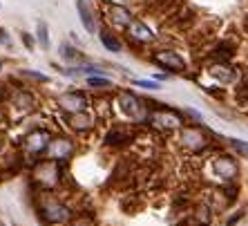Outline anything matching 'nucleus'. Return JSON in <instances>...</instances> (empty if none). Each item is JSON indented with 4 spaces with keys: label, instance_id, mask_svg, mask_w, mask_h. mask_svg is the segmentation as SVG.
Here are the masks:
<instances>
[{
    "label": "nucleus",
    "instance_id": "nucleus-1",
    "mask_svg": "<svg viewBox=\"0 0 248 226\" xmlns=\"http://www.w3.org/2000/svg\"><path fill=\"white\" fill-rule=\"evenodd\" d=\"M41 213H43V217H45L49 224H58V222H65L69 217V210L65 209L63 204H58L56 199H49V202L43 204Z\"/></svg>",
    "mask_w": 248,
    "mask_h": 226
},
{
    "label": "nucleus",
    "instance_id": "nucleus-2",
    "mask_svg": "<svg viewBox=\"0 0 248 226\" xmlns=\"http://www.w3.org/2000/svg\"><path fill=\"white\" fill-rule=\"evenodd\" d=\"M155 63H159L161 67H166V70H172V72H184L186 70L184 58H181L177 52H159L155 56Z\"/></svg>",
    "mask_w": 248,
    "mask_h": 226
},
{
    "label": "nucleus",
    "instance_id": "nucleus-3",
    "mask_svg": "<svg viewBox=\"0 0 248 226\" xmlns=\"http://www.w3.org/2000/svg\"><path fill=\"white\" fill-rule=\"evenodd\" d=\"M58 105L63 108L65 112H83L85 110V97L83 94H76V92H67V94H61L58 97Z\"/></svg>",
    "mask_w": 248,
    "mask_h": 226
},
{
    "label": "nucleus",
    "instance_id": "nucleus-4",
    "mask_svg": "<svg viewBox=\"0 0 248 226\" xmlns=\"http://www.w3.org/2000/svg\"><path fill=\"white\" fill-rule=\"evenodd\" d=\"M119 103H121V108L132 116V119H141V116H143V103H141L134 94L123 92L121 97H119Z\"/></svg>",
    "mask_w": 248,
    "mask_h": 226
},
{
    "label": "nucleus",
    "instance_id": "nucleus-5",
    "mask_svg": "<svg viewBox=\"0 0 248 226\" xmlns=\"http://www.w3.org/2000/svg\"><path fill=\"white\" fill-rule=\"evenodd\" d=\"M127 34L137 43H150L152 38H155V36H152V29L145 23H141V20H132V23L127 25Z\"/></svg>",
    "mask_w": 248,
    "mask_h": 226
},
{
    "label": "nucleus",
    "instance_id": "nucleus-6",
    "mask_svg": "<svg viewBox=\"0 0 248 226\" xmlns=\"http://www.w3.org/2000/svg\"><path fill=\"white\" fill-rule=\"evenodd\" d=\"M152 123L159 128H179L181 126V116L177 114V112H170V110H161L156 112L155 116H152Z\"/></svg>",
    "mask_w": 248,
    "mask_h": 226
},
{
    "label": "nucleus",
    "instance_id": "nucleus-7",
    "mask_svg": "<svg viewBox=\"0 0 248 226\" xmlns=\"http://www.w3.org/2000/svg\"><path fill=\"white\" fill-rule=\"evenodd\" d=\"M108 14H110V20H112L114 25L127 27V25L132 23V14L127 12L125 7H121V5H112L110 9H108Z\"/></svg>",
    "mask_w": 248,
    "mask_h": 226
},
{
    "label": "nucleus",
    "instance_id": "nucleus-8",
    "mask_svg": "<svg viewBox=\"0 0 248 226\" xmlns=\"http://www.w3.org/2000/svg\"><path fill=\"white\" fill-rule=\"evenodd\" d=\"M215 170H217L224 179H232L237 175V166L231 159H217V161H215Z\"/></svg>",
    "mask_w": 248,
    "mask_h": 226
},
{
    "label": "nucleus",
    "instance_id": "nucleus-9",
    "mask_svg": "<svg viewBox=\"0 0 248 226\" xmlns=\"http://www.w3.org/2000/svg\"><path fill=\"white\" fill-rule=\"evenodd\" d=\"M76 7H78V14H81V20H83V25H85V29L90 34H94V20H92L90 9L85 7V2H83V0H76Z\"/></svg>",
    "mask_w": 248,
    "mask_h": 226
},
{
    "label": "nucleus",
    "instance_id": "nucleus-10",
    "mask_svg": "<svg viewBox=\"0 0 248 226\" xmlns=\"http://www.w3.org/2000/svg\"><path fill=\"white\" fill-rule=\"evenodd\" d=\"M210 74L215 76V79H221L224 83H228V81H232L235 79V70L232 67H226V65H215L213 70H210Z\"/></svg>",
    "mask_w": 248,
    "mask_h": 226
},
{
    "label": "nucleus",
    "instance_id": "nucleus-11",
    "mask_svg": "<svg viewBox=\"0 0 248 226\" xmlns=\"http://www.w3.org/2000/svg\"><path fill=\"white\" fill-rule=\"evenodd\" d=\"M27 144H29V148L34 152H38V150H43L47 145V134L45 132H34L31 137L27 139Z\"/></svg>",
    "mask_w": 248,
    "mask_h": 226
},
{
    "label": "nucleus",
    "instance_id": "nucleus-12",
    "mask_svg": "<svg viewBox=\"0 0 248 226\" xmlns=\"http://www.w3.org/2000/svg\"><path fill=\"white\" fill-rule=\"evenodd\" d=\"M101 43H103L105 49H110V52H119V49H121L119 41H116V38L110 34V32H108V29H101Z\"/></svg>",
    "mask_w": 248,
    "mask_h": 226
},
{
    "label": "nucleus",
    "instance_id": "nucleus-13",
    "mask_svg": "<svg viewBox=\"0 0 248 226\" xmlns=\"http://www.w3.org/2000/svg\"><path fill=\"white\" fill-rule=\"evenodd\" d=\"M127 134H123V132H119V130H114V132H110L108 134V145H123V144H127Z\"/></svg>",
    "mask_w": 248,
    "mask_h": 226
},
{
    "label": "nucleus",
    "instance_id": "nucleus-14",
    "mask_svg": "<svg viewBox=\"0 0 248 226\" xmlns=\"http://www.w3.org/2000/svg\"><path fill=\"white\" fill-rule=\"evenodd\" d=\"M69 121L74 123V128H78V130H85V128L90 126V119H87V116H83V112H78V116H72Z\"/></svg>",
    "mask_w": 248,
    "mask_h": 226
},
{
    "label": "nucleus",
    "instance_id": "nucleus-15",
    "mask_svg": "<svg viewBox=\"0 0 248 226\" xmlns=\"http://www.w3.org/2000/svg\"><path fill=\"white\" fill-rule=\"evenodd\" d=\"M38 41H41V45L45 47H49V38H47V25L45 23H38Z\"/></svg>",
    "mask_w": 248,
    "mask_h": 226
},
{
    "label": "nucleus",
    "instance_id": "nucleus-16",
    "mask_svg": "<svg viewBox=\"0 0 248 226\" xmlns=\"http://www.w3.org/2000/svg\"><path fill=\"white\" fill-rule=\"evenodd\" d=\"M87 85H92V87H110V81H108V79H98V76H90V79H87Z\"/></svg>",
    "mask_w": 248,
    "mask_h": 226
},
{
    "label": "nucleus",
    "instance_id": "nucleus-17",
    "mask_svg": "<svg viewBox=\"0 0 248 226\" xmlns=\"http://www.w3.org/2000/svg\"><path fill=\"white\" fill-rule=\"evenodd\" d=\"M228 141H231V145L235 148L237 152H242L244 157H248V144L246 141H237V139H228Z\"/></svg>",
    "mask_w": 248,
    "mask_h": 226
},
{
    "label": "nucleus",
    "instance_id": "nucleus-18",
    "mask_svg": "<svg viewBox=\"0 0 248 226\" xmlns=\"http://www.w3.org/2000/svg\"><path fill=\"white\" fill-rule=\"evenodd\" d=\"M139 85H141V87H150V90H156V83H152V81H139Z\"/></svg>",
    "mask_w": 248,
    "mask_h": 226
}]
</instances>
